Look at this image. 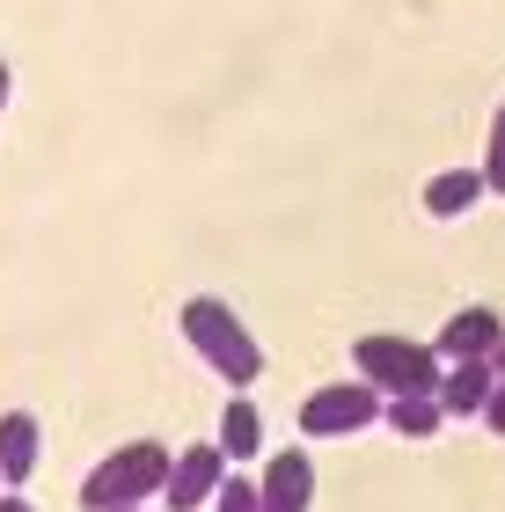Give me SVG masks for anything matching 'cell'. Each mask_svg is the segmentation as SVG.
Masks as SVG:
<instances>
[{"mask_svg": "<svg viewBox=\"0 0 505 512\" xmlns=\"http://www.w3.org/2000/svg\"><path fill=\"white\" fill-rule=\"evenodd\" d=\"M169 469H176V454L162 439H125L81 476V512H147L169 491Z\"/></svg>", "mask_w": 505, "mask_h": 512, "instance_id": "cell-1", "label": "cell"}, {"mask_svg": "<svg viewBox=\"0 0 505 512\" xmlns=\"http://www.w3.org/2000/svg\"><path fill=\"white\" fill-rule=\"evenodd\" d=\"M183 344L213 366V374L227 381V388H257L264 381V344L249 337V322L227 308L220 293H198V300H183Z\"/></svg>", "mask_w": 505, "mask_h": 512, "instance_id": "cell-2", "label": "cell"}, {"mask_svg": "<svg viewBox=\"0 0 505 512\" xmlns=\"http://www.w3.org/2000/svg\"><path fill=\"white\" fill-rule=\"evenodd\" d=\"M352 366H359V381L374 388L381 403H403V395H440V381H447V359L432 352V344L388 337V330L359 337V344H352Z\"/></svg>", "mask_w": 505, "mask_h": 512, "instance_id": "cell-3", "label": "cell"}, {"mask_svg": "<svg viewBox=\"0 0 505 512\" xmlns=\"http://www.w3.org/2000/svg\"><path fill=\"white\" fill-rule=\"evenodd\" d=\"M366 425H381V395L366 388L359 374L352 381H323L301 403V432L308 439H352V432H366Z\"/></svg>", "mask_w": 505, "mask_h": 512, "instance_id": "cell-4", "label": "cell"}, {"mask_svg": "<svg viewBox=\"0 0 505 512\" xmlns=\"http://www.w3.org/2000/svg\"><path fill=\"white\" fill-rule=\"evenodd\" d=\"M220 483H227V454H220V439H198V447H176V469H169V512H198V505H213L220 498Z\"/></svg>", "mask_w": 505, "mask_h": 512, "instance_id": "cell-5", "label": "cell"}, {"mask_svg": "<svg viewBox=\"0 0 505 512\" xmlns=\"http://www.w3.org/2000/svg\"><path fill=\"white\" fill-rule=\"evenodd\" d=\"M498 344H505V315L498 308H462V315H447V330L432 337V352L447 366H469V359H491Z\"/></svg>", "mask_w": 505, "mask_h": 512, "instance_id": "cell-6", "label": "cell"}, {"mask_svg": "<svg viewBox=\"0 0 505 512\" xmlns=\"http://www.w3.org/2000/svg\"><path fill=\"white\" fill-rule=\"evenodd\" d=\"M257 505H264V512H308V505H315V461H308L301 447L271 454L264 476H257Z\"/></svg>", "mask_w": 505, "mask_h": 512, "instance_id": "cell-7", "label": "cell"}, {"mask_svg": "<svg viewBox=\"0 0 505 512\" xmlns=\"http://www.w3.org/2000/svg\"><path fill=\"white\" fill-rule=\"evenodd\" d=\"M37 447H44V432H37L30 410L0 417V483H8V491H22V483L37 476Z\"/></svg>", "mask_w": 505, "mask_h": 512, "instance_id": "cell-8", "label": "cell"}, {"mask_svg": "<svg viewBox=\"0 0 505 512\" xmlns=\"http://www.w3.org/2000/svg\"><path fill=\"white\" fill-rule=\"evenodd\" d=\"M491 395H498V366H491V359H469V366H447L440 410H447V417H484Z\"/></svg>", "mask_w": 505, "mask_h": 512, "instance_id": "cell-9", "label": "cell"}, {"mask_svg": "<svg viewBox=\"0 0 505 512\" xmlns=\"http://www.w3.org/2000/svg\"><path fill=\"white\" fill-rule=\"evenodd\" d=\"M484 191H491L484 169H440V176H425V213L432 220H462Z\"/></svg>", "mask_w": 505, "mask_h": 512, "instance_id": "cell-10", "label": "cell"}, {"mask_svg": "<svg viewBox=\"0 0 505 512\" xmlns=\"http://www.w3.org/2000/svg\"><path fill=\"white\" fill-rule=\"evenodd\" d=\"M220 454L227 461H257L264 454V417H257V403H242V395H227V403H220Z\"/></svg>", "mask_w": 505, "mask_h": 512, "instance_id": "cell-11", "label": "cell"}, {"mask_svg": "<svg viewBox=\"0 0 505 512\" xmlns=\"http://www.w3.org/2000/svg\"><path fill=\"white\" fill-rule=\"evenodd\" d=\"M381 425L396 439H432L447 425V410H440V395H403V403H381Z\"/></svg>", "mask_w": 505, "mask_h": 512, "instance_id": "cell-12", "label": "cell"}, {"mask_svg": "<svg viewBox=\"0 0 505 512\" xmlns=\"http://www.w3.org/2000/svg\"><path fill=\"white\" fill-rule=\"evenodd\" d=\"M484 183L505 198V96H498V110H491V139H484Z\"/></svg>", "mask_w": 505, "mask_h": 512, "instance_id": "cell-13", "label": "cell"}, {"mask_svg": "<svg viewBox=\"0 0 505 512\" xmlns=\"http://www.w3.org/2000/svg\"><path fill=\"white\" fill-rule=\"evenodd\" d=\"M213 512H264V505H257V483H249V476H227L220 498H213Z\"/></svg>", "mask_w": 505, "mask_h": 512, "instance_id": "cell-14", "label": "cell"}, {"mask_svg": "<svg viewBox=\"0 0 505 512\" xmlns=\"http://www.w3.org/2000/svg\"><path fill=\"white\" fill-rule=\"evenodd\" d=\"M484 425H491V432H505V381H498V395H491V410H484Z\"/></svg>", "mask_w": 505, "mask_h": 512, "instance_id": "cell-15", "label": "cell"}, {"mask_svg": "<svg viewBox=\"0 0 505 512\" xmlns=\"http://www.w3.org/2000/svg\"><path fill=\"white\" fill-rule=\"evenodd\" d=\"M0 512H37V505L22 498V491H0Z\"/></svg>", "mask_w": 505, "mask_h": 512, "instance_id": "cell-16", "label": "cell"}, {"mask_svg": "<svg viewBox=\"0 0 505 512\" xmlns=\"http://www.w3.org/2000/svg\"><path fill=\"white\" fill-rule=\"evenodd\" d=\"M8 88H15V74H8V59H0V110H8Z\"/></svg>", "mask_w": 505, "mask_h": 512, "instance_id": "cell-17", "label": "cell"}, {"mask_svg": "<svg viewBox=\"0 0 505 512\" xmlns=\"http://www.w3.org/2000/svg\"><path fill=\"white\" fill-rule=\"evenodd\" d=\"M491 366H498V381H505V344H498V352H491Z\"/></svg>", "mask_w": 505, "mask_h": 512, "instance_id": "cell-18", "label": "cell"}]
</instances>
